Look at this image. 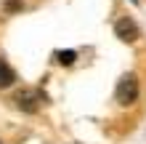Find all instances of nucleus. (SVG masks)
<instances>
[{
  "instance_id": "obj_3",
  "label": "nucleus",
  "mask_w": 146,
  "mask_h": 144,
  "mask_svg": "<svg viewBox=\"0 0 146 144\" xmlns=\"http://www.w3.org/2000/svg\"><path fill=\"white\" fill-rule=\"evenodd\" d=\"M45 99L40 94V91H21L19 96H16V107L24 109V112H37V107H40V101Z\"/></svg>"
},
{
  "instance_id": "obj_2",
  "label": "nucleus",
  "mask_w": 146,
  "mask_h": 144,
  "mask_svg": "<svg viewBox=\"0 0 146 144\" xmlns=\"http://www.w3.org/2000/svg\"><path fill=\"white\" fill-rule=\"evenodd\" d=\"M114 32H117L119 40H125V43H135V40L141 38V32H138V27H135V21L127 19V16H122V19L114 24Z\"/></svg>"
},
{
  "instance_id": "obj_5",
  "label": "nucleus",
  "mask_w": 146,
  "mask_h": 144,
  "mask_svg": "<svg viewBox=\"0 0 146 144\" xmlns=\"http://www.w3.org/2000/svg\"><path fill=\"white\" fill-rule=\"evenodd\" d=\"M56 59H58L61 64H72L74 59H77V54H74V51H58V54H56Z\"/></svg>"
},
{
  "instance_id": "obj_6",
  "label": "nucleus",
  "mask_w": 146,
  "mask_h": 144,
  "mask_svg": "<svg viewBox=\"0 0 146 144\" xmlns=\"http://www.w3.org/2000/svg\"><path fill=\"white\" fill-rule=\"evenodd\" d=\"M133 3H135V0H133Z\"/></svg>"
},
{
  "instance_id": "obj_1",
  "label": "nucleus",
  "mask_w": 146,
  "mask_h": 144,
  "mask_svg": "<svg viewBox=\"0 0 146 144\" xmlns=\"http://www.w3.org/2000/svg\"><path fill=\"white\" fill-rule=\"evenodd\" d=\"M135 96H138V80H135V75H125L117 86V101L119 104H133Z\"/></svg>"
},
{
  "instance_id": "obj_4",
  "label": "nucleus",
  "mask_w": 146,
  "mask_h": 144,
  "mask_svg": "<svg viewBox=\"0 0 146 144\" xmlns=\"http://www.w3.org/2000/svg\"><path fill=\"white\" fill-rule=\"evenodd\" d=\"M13 80H16V72L8 67L3 59H0V88H8V86H13Z\"/></svg>"
}]
</instances>
